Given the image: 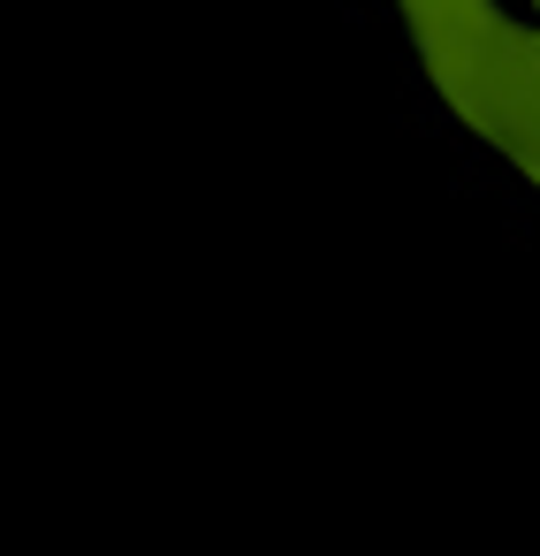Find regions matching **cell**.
Wrapping results in <instances>:
<instances>
[{
  "instance_id": "cell-1",
  "label": "cell",
  "mask_w": 540,
  "mask_h": 556,
  "mask_svg": "<svg viewBox=\"0 0 540 556\" xmlns=\"http://www.w3.org/2000/svg\"><path fill=\"white\" fill-rule=\"evenodd\" d=\"M532 9H540V0H532Z\"/></svg>"
}]
</instances>
